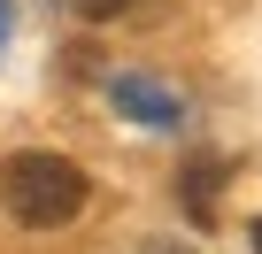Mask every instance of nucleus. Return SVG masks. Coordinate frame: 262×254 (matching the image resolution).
I'll use <instances>...</instances> for the list:
<instances>
[{
    "label": "nucleus",
    "instance_id": "f03ea898",
    "mask_svg": "<svg viewBox=\"0 0 262 254\" xmlns=\"http://www.w3.org/2000/svg\"><path fill=\"white\" fill-rule=\"evenodd\" d=\"M108 100H116V116H131V123H147V131H170V123L185 116V100H178L170 85L139 77V70H116V77H108Z\"/></svg>",
    "mask_w": 262,
    "mask_h": 254
},
{
    "label": "nucleus",
    "instance_id": "423d86ee",
    "mask_svg": "<svg viewBox=\"0 0 262 254\" xmlns=\"http://www.w3.org/2000/svg\"><path fill=\"white\" fill-rule=\"evenodd\" d=\"M8 24H16V16H8V0H0V39H8Z\"/></svg>",
    "mask_w": 262,
    "mask_h": 254
},
{
    "label": "nucleus",
    "instance_id": "7ed1b4c3",
    "mask_svg": "<svg viewBox=\"0 0 262 254\" xmlns=\"http://www.w3.org/2000/svg\"><path fill=\"white\" fill-rule=\"evenodd\" d=\"M216 185H224V162H216V154H201V162L185 170V208H193V223H208V216H216Z\"/></svg>",
    "mask_w": 262,
    "mask_h": 254
},
{
    "label": "nucleus",
    "instance_id": "39448f33",
    "mask_svg": "<svg viewBox=\"0 0 262 254\" xmlns=\"http://www.w3.org/2000/svg\"><path fill=\"white\" fill-rule=\"evenodd\" d=\"M147 254H201V246H193V239H155Z\"/></svg>",
    "mask_w": 262,
    "mask_h": 254
},
{
    "label": "nucleus",
    "instance_id": "0eeeda50",
    "mask_svg": "<svg viewBox=\"0 0 262 254\" xmlns=\"http://www.w3.org/2000/svg\"><path fill=\"white\" fill-rule=\"evenodd\" d=\"M254 254H262V216H254Z\"/></svg>",
    "mask_w": 262,
    "mask_h": 254
},
{
    "label": "nucleus",
    "instance_id": "20e7f679",
    "mask_svg": "<svg viewBox=\"0 0 262 254\" xmlns=\"http://www.w3.org/2000/svg\"><path fill=\"white\" fill-rule=\"evenodd\" d=\"M123 8H131V0H77V16H85V24H108V16H123Z\"/></svg>",
    "mask_w": 262,
    "mask_h": 254
},
{
    "label": "nucleus",
    "instance_id": "f257e3e1",
    "mask_svg": "<svg viewBox=\"0 0 262 254\" xmlns=\"http://www.w3.org/2000/svg\"><path fill=\"white\" fill-rule=\"evenodd\" d=\"M0 200H8V216L24 231H54L85 208V170L70 154H47V147H24L0 162Z\"/></svg>",
    "mask_w": 262,
    "mask_h": 254
}]
</instances>
